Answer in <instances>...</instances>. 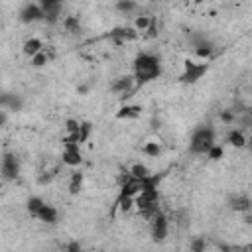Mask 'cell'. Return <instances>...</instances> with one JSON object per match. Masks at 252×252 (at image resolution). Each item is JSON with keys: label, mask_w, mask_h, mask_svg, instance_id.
I'll list each match as a JSON object with an SVG mask.
<instances>
[{"label": "cell", "mask_w": 252, "mask_h": 252, "mask_svg": "<svg viewBox=\"0 0 252 252\" xmlns=\"http://www.w3.org/2000/svg\"><path fill=\"white\" fill-rule=\"evenodd\" d=\"M148 220H150V234H152V240H154V242H163V240L167 238V234H169V219H167V215L159 209V211H156Z\"/></svg>", "instance_id": "5"}, {"label": "cell", "mask_w": 252, "mask_h": 252, "mask_svg": "<svg viewBox=\"0 0 252 252\" xmlns=\"http://www.w3.org/2000/svg\"><path fill=\"white\" fill-rule=\"evenodd\" d=\"M79 126H81V122H79L77 118H67L65 124H63L65 134H77V132H79Z\"/></svg>", "instance_id": "30"}, {"label": "cell", "mask_w": 252, "mask_h": 252, "mask_svg": "<svg viewBox=\"0 0 252 252\" xmlns=\"http://www.w3.org/2000/svg\"><path fill=\"white\" fill-rule=\"evenodd\" d=\"M93 130H94L93 122H81V126H79V132H77V136H79V144H81V146L89 142V138H91Z\"/></svg>", "instance_id": "25"}, {"label": "cell", "mask_w": 252, "mask_h": 252, "mask_svg": "<svg viewBox=\"0 0 252 252\" xmlns=\"http://www.w3.org/2000/svg\"><path fill=\"white\" fill-rule=\"evenodd\" d=\"M205 156H207L211 161H219V159H222V158H224V148H222L220 144H217V142H215V144L207 150V154H205Z\"/></svg>", "instance_id": "28"}, {"label": "cell", "mask_w": 252, "mask_h": 252, "mask_svg": "<svg viewBox=\"0 0 252 252\" xmlns=\"http://www.w3.org/2000/svg\"><path fill=\"white\" fill-rule=\"evenodd\" d=\"M61 28H63V32H65L67 35H71V37H79V35H81V32H83L81 18H79V16H75V14L65 16V18L61 20Z\"/></svg>", "instance_id": "13"}, {"label": "cell", "mask_w": 252, "mask_h": 252, "mask_svg": "<svg viewBox=\"0 0 252 252\" xmlns=\"http://www.w3.org/2000/svg\"><path fill=\"white\" fill-rule=\"evenodd\" d=\"M193 2H195V4H201V2H205V0H193Z\"/></svg>", "instance_id": "38"}, {"label": "cell", "mask_w": 252, "mask_h": 252, "mask_svg": "<svg viewBox=\"0 0 252 252\" xmlns=\"http://www.w3.org/2000/svg\"><path fill=\"white\" fill-rule=\"evenodd\" d=\"M114 209H118L120 213H130L134 209V197L128 195H118L114 201Z\"/></svg>", "instance_id": "23"}, {"label": "cell", "mask_w": 252, "mask_h": 252, "mask_svg": "<svg viewBox=\"0 0 252 252\" xmlns=\"http://www.w3.org/2000/svg\"><path fill=\"white\" fill-rule=\"evenodd\" d=\"M57 177V169H41L37 173V185H49Z\"/></svg>", "instance_id": "29"}, {"label": "cell", "mask_w": 252, "mask_h": 252, "mask_svg": "<svg viewBox=\"0 0 252 252\" xmlns=\"http://www.w3.org/2000/svg\"><path fill=\"white\" fill-rule=\"evenodd\" d=\"M61 161L67 167H79L83 163V154H81V146L77 142H71L67 138H63V152H61Z\"/></svg>", "instance_id": "8"}, {"label": "cell", "mask_w": 252, "mask_h": 252, "mask_svg": "<svg viewBox=\"0 0 252 252\" xmlns=\"http://www.w3.org/2000/svg\"><path fill=\"white\" fill-rule=\"evenodd\" d=\"M226 205H228V209L230 211H234V213H248L250 209H252V199H250V195L248 193H232L230 197H228V201H226Z\"/></svg>", "instance_id": "11"}, {"label": "cell", "mask_w": 252, "mask_h": 252, "mask_svg": "<svg viewBox=\"0 0 252 252\" xmlns=\"http://www.w3.org/2000/svg\"><path fill=\"white\" fill-rule=\"evenodd\" d=\"M18 20L22 24H35V22H43V10L37 2H28L20 8L18 12Z\"/></svg>", "instance_id": "9"}, {"label": "cell", "mask_w": 252, "mask_h": 252, "mask_svg": "<svg viewBox=\"0 0 252 252\" xmlns=\"http://www.w3.org/2000/svg\"><path fill=\"white\" fill-rule=\"evenodd\" d=\"M138 35H140V33H138L132 26H120V28H114V30H110V32L106 33V37L112 39V41L118 43V45H122V43H126V41H134Z\"/></svg>", "instance_id": "10"}, {"label": "cell", "mask_w": 252, "mask_h": 252, "mask_svg": "<svg viewBox=\"0 0 252 252\" xmlns=\"http://www.w3.org/2000/svg\"><path fill=\"white\" fill-rule=\"evenodd\" d=\"M217 142V132L213 126H199L189 136V152L195 156H205L207 150Z\"/></svg>", "instance_id": "2"}, {"label": "cell", "mask_w": 252, "mask_h": 252, "mask_svg": "<svg viewBox=\"0 0 252 252\" xmlns=\"http://www.w3.org/2000/svg\"><path fill=\"white\" fill-rule=\"evenodd\" d=\"M209 69H211V63L209 61L187 57L183 61V71L179 75V83L181 85H195V83H199L209 73Z\"/></svg>", "instance_id": "3"}, {"label": "cell", "mask_w": 252, "mask_h": 252, "mask_svg": "<svg viewBox=\"0 0 252 252\" xmlns=\"http://www.w3.org/2000/svg\"><path fill=\"white\" fill-rule=\"evenodd\" d=\"M219 116H220V122H224V124H234L238 114H236L234 110H220Z\"/></svg>", "instance_id": "32"}, {"label": "cell", "mask_w": 252, "mask_h": 252, "mask_svg": "<svg viewBox=\"0 0 252 252\" xmlns=\"http://www.w3.org/2000/svg\"><path fill=\"white\" fill-rule=\"evenodd\" d=\"M43 47H45V45H43L41 37L32 35V37H28V39L22 43V53H24L26 57H32V55H35L37 51H41Z\"/></svg>", "instance_id": "18"}, {"label": "cell", "mask_w": 252, "mask_h": 252, "mask_svg": "<svg viewBox=\"0 0 252 252\" xmlns=\"http://www.w3.org/2000/svg\"><path fill=\"white\" fill-rule=\"evenodd\" d=\"M152 22H154V16H150V14H138V16H134V20H132V28H134L138 33H146V30L150 28Z\"/></svg>", "instance_id": "21"}, {"label": "cell", "mask_w": 252, "mask_h": 252, "mask_svg": "<svg viewBox=\"0 0 252 252\" xmlns=\"http://www.w3.org/2000/svg\"><path fill=\"white\" fill-rule=\"evenodd\" d=\"M130 175H134V177H138V179H142L144 175H148L150 173V167L146 165V163H142V161H134L128 169H126Z\"/></svg>", "instance_id": "26"}, {"label": "cell", "mask_w": 252, "mask_h": 252, "mask_svg": "<svg viewBox=\"0 0 252 252\" xmlns=\"http://www.w3.org/2000/svg\"><path fill=\"white\" fill-rule=\"evenodd\" d=\"M110 93L112 94H120V100L124 102L126 98L132 96V93H136V83L132 73L130 75H120L110 83Z\"/></svg>", "instance_id": "7"}, {"label": "cell", "mask_w": 252, "mask_h": 252, "mask_svg": "<svg viewBox=\"0 0 252 252\" xmlns=\"http://www.w3.org/2000/svg\"><path fill=\"white\" fill-rule=\"evenodd\" d=\"M138 8H140V4L136 0H116V4H114V10L120 12V14H124V16L136 14Z\"/></svg>", "instance_id": "20"}, {"label": "cell", "mask_w": 252, "mask_h": 252, "mask_svg": "<svg viewBox=\"0 0 252 252\" xmlns=\"http://www.w3.org/2000/svg\"><path fill=\"white\" fill-rule=\"evenodd\" d=\"M43 203H45V201H43L39 195H32V197L26 201V211H28V215H30L32 219H35V215H37V211L41 209Z\"/></svg>", "instance_id": "24"}, {"label": "cell", "mask_w": 252, "mask_h": 252, "mask_svg": "<svg viewBox=\"0 0 252 252\" xmlns=\"http://www.w3.org/2000/svg\"><path fill=\"white\" fill-rule=\"evenodd\" d=\"M24 108V96L22 94H16V93H10V102H8V112H18Z\"/></svg>", "instance_id": "27"}, {"label": "cell", "mask_w": 252, "mask_h": 252, "mask_svg": "<svg viewBox=\"0 0 252 252\" xmlns=\"http://www.w3.org/2000/svg\"><path fill=\"white\" fill-rule=\"evenodd\" d=\"M142 154L146 158H159L161 156V144L156 142V140H150V142H146L142 146Z\"/></svg>", "instance_id": "22"}, {"label": "cell", "mask_w": 252, "mask_h": 252, "mask_svg": "<svg viewBox=\"0 0 252 252\" xmlns=\"http://www.w3.org/2000/svg\"><path fill=\"white\" fill-rule=\"evenodd\" d=\"M226 142H228L232 148H236V150H242V148H246V144H248V136H246V130H242L240 126H234V128H230V130L226 132Z\"/></svg>", "instance_id": "14"}, {"label": "cell", "mask_w": 252, "mask_h": 252, "mask_svg": "<svg viewBox=\"0 0 252 252\" xmlns=\"http://www.w3.org/2000/svg\"><path fill=\"white\" fill-rule=\"evenodd\" d=\"M83 246H81V242H77V240H73V242H67V244H63V250H67V252H79Z\"/></svg>", "instance_id": "33"}, {"label": "cell", "mask_w": 252, "mask_h": 252, "mask_svg": "<svg viewBox=\"0 0 252 252\" xmlns=\"http://www.w3.org/2000/svg\"><path fill=\"white\" fill-rule=\"evenodd\" d=\"M142 112H144L142 104H130V102H126V104H122L116 110L114 118L116 120H138L142 116Z\"/></svg>", "instance_id": "12"}, {"label": "cell", "mask_w": 252, "mask_h": 252, "mask_svg": "<svg viewBox=\"0 0 252 252\" xmlns=\"http://www.w3.org/2000/svg\"><path fill=\"white\" fill-rule=\"evenodd\" d=\"M20 158L14 152H6L0 158V175L4 181H14L20 175Z\"/></svg>", "instance_id": "6"}, {"label": "cell", "mask_w": 252, "mask_h": 252, "mask_svg": "<svg viewBox=\"0 0 252 252\" xmlns=\"http://www.w3.org/2000/svg\"><path fill=\"white\" fill-rule=\"evenodd\" d=\"M205 248H207V242L203 236H197L189 242V250H193V252H205Z\"/></svg>", "instance_id": "31"}, {"label": "cell", "mask_w": 252, "mask_h": 252, "mask_svg": "<svg viewBox=\"0 0 252 252\" xmlns=\"http://www.w3.org/2000/svg\"><path fill=\"white\" fill-rule=\"evenodd\" d=\"M77 93H79V94H83V96H85V94H87V93H89V85H79V87H77Z\"/></svg>", "instance_id": "37"}, {"label": "cell", "mask_w": 252, "mask_h": 252, "mask_svg": "<svg viewBox=\"0 0 252 252\" xmlns=\"http://www.w3.org/2000/svg\"><path fill=\"white\" fill-rule=\"evenodd\" d=\"M39 6H51V4H65V0H35Z\"/></svg>", "instance_id": "36"}, {"label": "cell", "mask_w": 252, "mask_h": 252, "mask_svg": "<svg viewBox=\"0 0 252 252\" xmlns=\"http://www.w3.org/2000/svg\"><path fill=\"white\" fill-rule=\"evenodd\" d=\"M43 10V22L47 24H59L63 20V4H51V6H41Z\"/></svg>", "instance_id": "16"}, {"label": "cell", "mask_w": 252, "mask_h": 252, "mask_svg": "<svg viewBox=\"0 0 252 252\" xmlns=\"http://www.w3.org/2000/svg\"><path fill=\"white\" fill-rule=\"evenodd\" d=\"M83 181H85V173L77 167H73L71 175H69V183H67V191L69 195H79L83 189Z\"/></svg>", "instance_id": "17"}, {"label": "cell", "mask_w": 252, "mask_h": 252, "mask_svg": "<svg viewBox=\"0 0 252 252\" xmlns=\"http://www.w3.org/2000/svg\"><path fill=\"white\" fill-rule=\"evenodd\" d=\"M35 219H37L39 222H43V224H57V220H59V211H57L53 205L43 203L41 209L37 211Z\"/></svg>", "instance_id": "15"}, {"label": "cell", "mask_w": 252, "mask_h": 252, "mask_svg": "<svg viewBox=\"0 0 252 252\" xmlns=\"http://www.w3.org/2000/svg\"><path fill=\"white\" fill-rule=\"evenodd\" d=\"M134 209L140 217L150 219L156 211H159V189H144L134 195Z\"/></svg>", "instance_id": "4"}, {"label": "cell", "mask_w": 252, "mask_h": 252, "mask_svg": "<svg viewBox=\"0 0 252 252\" xmlns=\"http://www.w3.org/2000/svg\"><path fill=\"white\" fill-rule=\"evenodd\" d=\"M8 118H10V114H8V110H4V108H0V128H4V126L8 124Z\"/></svg>", "instance_id": "35"}, {"label": "cell", "mask_w": 252, "mask_h": 252, "mask_svg": "<svg viewBox=\"0 0 252 252\" xmlns=\"http://www.w3.org/2000/svg\"><path fill=\"white\" fill-rule=\"evenodd\" d=\"M8 102H10V93H6V91L0 93V108L6 110V108H8Z\"/></svg>", "instance_id": "34"}, {"label": "cell", "mask_w": 252, "mask_h": 252, "mask_svg": "<svg viewBox=\"0 0 252 252\" xmlns=\"http://www.w3.org/2000/svg\"><path fill=\"white\" fill-rule=\"evenodd\" d=\"M161 75V59L152 51H142L134 57L132 77L136 83V91L148 83H154Z\"/></svg>", "instance_id": "1"}, {"label": "cell", "mask_w": 252, "mask_h": 252, "mask_svg": "<svg viewBox=\"0 0 252 252\" xmlns=\"http://www.w3.org/2000/svg\"><path fill=\"white\" fill-rule=\"evenodd\" d=\"M51 59H53V53H51V51L41 49V51H37L35 55H32V57H30V65H32L33 69H41V67H45Z\"/></svg>", "instance_id": "19"}]
</instances>
